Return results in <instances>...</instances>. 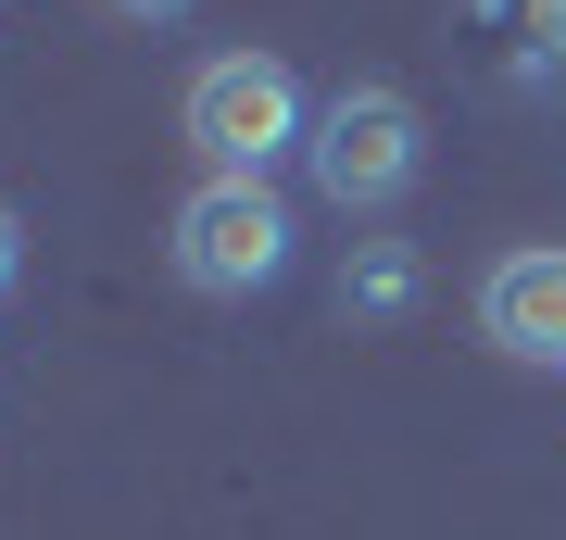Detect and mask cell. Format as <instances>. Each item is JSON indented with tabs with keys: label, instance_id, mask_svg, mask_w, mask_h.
Wrapping results in <instances>:
<instances>
[{
	"label": "cell",
	"instance_id": "6da1fadb",
	"mask_svg": "<svg viewBox=\"0 0 566 540\" xmlns=\"http://www.w3.org/2000/svg\"><path fill=\"white\" fill-rule=\"evenodd\" d=\"M303 139H315V114H303V76L277 51H214L189 76V151L214 177H264V163L303 151Z\"/></svg>",
	"mask_w": 566,
	"mask_h": 540
},
{
	"label": "cell",
	"instance_id": "7a4b0ae2",
	"mask_svg": "<svg viewBox=\"0 0 566 540\" xmlns=\"http://www.w3.org/2000/svg\"><path fill=\"white\" fill-rule=\"evenodd\" d=\"M416 100L403 88H340V100H315V139H303V163H315V189L340 201V214H365V201H403L416 189Z\"/></svg>",
	"mask_w": 566,
	"mask_h": 540
},
{
	"label": "cell",
	"instance_id": "3957f363",
	"mask_svg": "<svg viewBox=\"0 0 566 540\" xmlns=\"http://www.w3.org/2000/svg\"><path fill=\"white\" fill-rule=\"evenodd\" d=\"M277 264H290V201L264 177H202L189 189V214H177V277L189 289L240 301V289L277 277Z\"/></svg>",
	"mask_w": 566,
	"mask_h": 540
},
{
	"label": "cell",
	"instance_id": "277c9868",
	"mask_svg": "<svg viewBox=\"0 0 566 540\" xmlns=\"http://www.w3.org/2000/svg\"><path fill=\"white\" fill-rule=\"evenodd\" d=\"M479 327L516 364H566V252H504L479 277Z\"/></svg>",
	"mask_w": 566,
	"mask_h": 540
},
{
	"label": "cell",
	"instance_id": "5b68a950",
	"mask_svg": "<svg viewBox=\"0 0 566 540\" xmlns=\"http://www.w3.org/2000/svg\"><path fill=\"white\" fill-rule=\"evenodd\" d=\"M479 39H504L516 63H566V0H479Z\"/></svg>",
	"mask_w": 566,
	"mask_h": 540
},
{
	"label": "cell",
	"instance_id": "8992f818",
	"mask_svg": "<svg viewBox=\"0 0 566 540\" xmlns=\"http://www.w3.org/2000/svg\"><path fill=\"white\" fill-rule=\"evenodd\" d=\"M25 277V226H13V201H0V289Z\"/></svg>",
	"mask_w": 566,
	"mask_h": 540
},
{
	"label": "cell",
	"instance_id": "52a82bcc",
	"mask_svg": "<svg viewBox=\"0 0 566 540\" xmlns=\"http://www.w3.org/2000/svg\"><path fill=\"white\" fill-rule=\"evenodd\" d=\"M114 13H139V25H164V13H189V0H114Z\"/></svg>",
	"mask_w": 566,
	"mask_h": 540
}]
</instances>
